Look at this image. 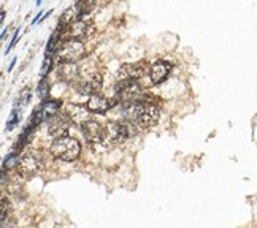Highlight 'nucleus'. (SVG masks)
I'll use <instances>...</instances> for the list:
<instances>
[{"label":"nucleus","mask_w":257,"mask_h":228,"mask_svg":"<svg viewBox=\"0 0 257 228\" xmlns=\"http://www.w3.org/2000/svg\"><path fill=\"white\" fill-rule=\"evenodd\" d=\"M125 108L131 121L140 128H150L159 121V108L151 102L143 100V98L135 103L125 105Z\"/></svg>","instance_id":"obj_1"},{"label":"nucleus","mask_w":257,"mask_h":228,"mask_svg":"<svg viewBox=\"0 0 257 228\" xmlns=\"http://www.w3.org/2000/svg\"><path fill=\"white\" fill-rule=\"evenodd\" d=\"M51 154L59 158V160H64V162H73L78 158L81 152V146L78 143L75 138L72 136H59L54 138V141L51 144Z\"/></svg>","instance_id":"obj_2"},{"label":"nucleus","mask_w":257,"mask_h":228,"mask_svg":"<svg viewBox=\"0 0 257 228\" xmlns=\"http://www.w3.org/2000/svg\"><path fill=\"white\" fill-rule=\"evenodd\" d=\"M84 57V45L81 40L70 38L57 49V61L64 64H76Z\"/></svg>","instance_id":"obj_3"},{"label":"nucleus","mask_w":257,"mask_h":228,"mask_svg":"<svg viewBox=\"0 0 257 228\" xmlns=\"http://www.w3.org/2000/svg\"><path fill=\"white\" fill-rule=\"evenodd\" d=\"M116 94L117 98L124 103V105H131L138 100H142V87L135 81H117L116 86Z\"/></svg>","instance_id":"obj_4"},{"label":"nucleus","mask_w":257,"mask_h":228,"mask_svg":"<svg viewBox=\"0 0 257 228\" xmlns=\"http://www.w3.org/2000/svg\"><path fill=\"white\" fill-rule=\"evenodd\" d=\"M128 127L122 122H108L105 127V141L111 146L124 144L128 140Z\"/></svg>","instance_id":"obj_5"},{"label":"nucleus","mask_w":257,"mask_h":228,"mask_svg":"<svg viewBox=\"0 0 257 228\" xmlns=\"http://www.w3.org/2000/svg\"><path fill=\"white\" fill-rule=\"evenodd\" d=\"M42 160L37 154H26L18 160V171L26 179H31L40 171Z\"/></svg>","instance_id":"obj_6"},{"label":"nucleus","mask_w":257,"mask_h":228,"mask_svg":"<svg viewBox=\"0 0 257 228\" xmlns=\"http://www.w3.org/2000/svg\"><path fill=\"white\" fill-rule=\"evenodd\" d=\"M100 87H102V75L94 72L89 76L80 79V83H76V92L81 95H94Z\"/></svg>","instance_id":"obj_7"},{"label":"nucleus","mask_w":257,"mask_h":228,"mask_svg":"<svg viewBox=\"0 0 257 228\" xmlns=\"http://www.w3.org/2000/svg\"><path fill=\"white\" fill-rule=\"evenodd\" d=\"M146 72V67L143 65V62L138 64H125L122 67H119V70L116 73L117 81H135V79L142 78Z\"/></svg>","instance_id":"obj_8"},{"label":"nucleus","mask_w":257,"mask_h":228,"mask_svg":"<svg viewBox=\"0 0 257 228\" xmlns=\"http://www.w3.org/2000/svg\"><path fill=\"white\" fill-rule=\"evenodd\" d=\"M81 130H83V135L87 140V143H102L105 140V127H102L97 121H86L83 125H81Z\"/></svg>","instance_id":"obj_9"},{"label":"nucleus","mask_w":257,"mask_h":228,"mask_svg":"<svg viewBox=\"0 0 257 228\" xmlns=\"http://www.w3.org/2000/svg\"><path fill=\"white\" fill-rule=\"evenodd\" d=\"M68 121L70 119L65 116H59V113L56 116L51 117V121L48 124V132L51 136L59 138V136H65L67 130H68Z\"/></svg>","instance_id":"obj_10"},{"label":"nucleus","mask_w":257,"mask_h":228,"mask_svg":"<svg viewBox=\"0 0 257 228\" xmlns=\"http://www.w3.org/2000/svg\"><path fill=\"white\" fill-rule=\"evenodd\" d=\"M172 70V65L165 61H157L151 65V70H150V79L153 84H161L162 81H165L167 76H169Z\"/></svg>","instance_id":"obj_11"},{"label":"nucleus","mask_w":257,"mask_h":228,"mask_svg":"<svg viewBox=\"0 0 257 228\" xmlns=\"http://www.w3.org/2000/svg\"><path fill=\"white\" fill-rule=\"evenodd\" d=\"M89 108L86 106H80V105H68L67 110H65V114L67 117L70 119V122L73 124H78V125H83L86 121H89Z\"/></svg>","instance_id":"obj_12"},{"label":"nucleus","mask_w":257,"mask_h":228,"mask_svg":"<svg viewBox=\"0 0 257 228\" xmlns=\"http://www.w3.org/2000/svg\"><path fill=\"white\" fill-rule=\"evenodd\" d=\"M89 108V111L91 113H98V114H102V113H106L108 110L111 108V102L108 100L106 97L100 95V94H94L89 97V102L86 105Z\"/></svg>","instance_id":"obj_13"},{"label":"nucleus","mask_w":257,"mask_h":228,"mask_svg":"<svg viewBox=\"0 0 257 228\" xmlns=\"http://www.w3.org/2000/svg\"><path fill=\"white\" fill-rule=\"evenodd\" d=\"M89 29H91V23H86L83 19H76V21H73L67 27V35L68 38L73 40H83L84 37H87Z\"/></svg>","instance_id":"obj_14"},{"label":"nucleus","mask_w":257,"mask_h":228,"mask_svg":"<svg viewBox=\"0 0 257 228\" xmlns=\"http://www.w3.org/2000/svg\"><path fill=\"white\" fill-rule=\"evenodd\" d=\"M57 75L61 76V79H65V81H73L78 76H80V70H78L76 64H61L59 65V70Z\"/></svg>","instance_id":"obj_15"},{"label":"nucleus","mask_w":257,"mask_h":228,"mask_svg":"<svg viewBox=\"0 0 257 228\" xmlns=\"http://www.w3.org/2000/svg\"><path fill=\"white\" fill-rule=\"evenodd\" d=\"M59 108H61V102H57V100H48V102H43L40 106H38V110L42 111L43 119H45V117H53V116H56L57 111H59Z\"/></svg>","instance_id":"obj_16"},{"label":"nucleus","mask_w":257,"mask_h":228,"mask_svg":"<svg viewBox=\"0 0 257 228\" xmlns=\"http://www.w3.org/2000/svg\"><path fill=\"white\" fill-rule=\"evenodd\" d=\"M95 4L97 0H80L76 5V12H78V16H86L92 12L95 8Z\"/></svg>","instance_id":"obj_17"},{"label":"nucleus","mask_w":257,"mask_h":228,"mask_svg":"<svg viewBox=\"0 0 257 228\" xmlns=\"http://www.w3.org/2000/svg\"><path fill=\"white\" fill-rule=\"evenodd\" d=\"M76 16H78V12L76 10H72V8H68L67 12L62 15L61 18V21H59V26H61L62 29H67L68 26H70L73 21H76Z\"/></svg>","instance_id":"obj_18"},{"label":"nucleus","mask_w":257,"mask_h":228,"mask_svg":"<svg viewBox=\"0 0 257 228\" xmlns=\"http://www.w3.org/2000/svg\"><path fill=\"white\" fill-rule=\"evenodd\" d=\"M62 32H64V29L57 27V31L51 35V38H49V42H48V46H46L48 53H53V51H57L59 49V38H61Z\"/></svg>","instance_id":"obj_19"},{"label":"nucleus","mask_w":257,"mask_h":228,"mask_svg":"<svg viewBox=\"0 0 257 228\" xmlns=\"http://www.w3.org/2000/svg\"><path fill=\"white\" fill-rule=\"evenodd\" d=\"M38 97L40 98H45V95L48 94V83H46V78H43L40 81V86H38Z\"/></svg>","instance_id":"obj_20"},{"label":"nucleus","mask_w":257,"mask_h":228,"mask_svg":"<svg viewBox=\"0 0 257 228\" xmlns=\"http://www.w3.org/2000/svg\"><path fill=\"white\" fill-rule=\"evenodd\" d=\"M0 207H2V215H0V217H2V222H4L8 217V214H10V201L7 200V198H4V200H2Z\"/></svg>","instance_id":"obj_21"},{"label":"nucleus","mask_w":257,"mask_h":228,"mask_svg":"<svg viewBox=\"0 0 257 228\" xmlns=\"http://www.w3.org/2000/svg\"><path fill=\"white\" fill-rule=\"evenodd\" d=\"M51 70V59H45V62H43V67H42V72H40V76H42V79L43 78H46V73Z\"/></svg>","instance_id":"obj_22"},{"label":"nucleus","mask_w":257,"mask_h":228,"mask_svg":"<svg viewBox=\"0 0 257 228\" xmlns=\"http://www.w3.org/2000/svg\"><path fill=\"white\" fill-rule=\"evenodd\" d=\"M29 98H31V87H26L23 91V94H21V97H19V102H21L23 105H27Z\"/></svg>","instance_id":"obj_23"},{"label":"nucleus","mask_w":257,"mask_h":228,"mask_svg":"<svg viewBox=\"0 0 257 228\" xmlns=\"http://www.w3.org/2000/svg\"><path fill=\"white\" fill-rule=\"evenodd\" d=\"M18 35H19V32L16 31V32H15V37H13V42H12V45L8 46V49H12V48H13V46L16 45V42H18Z\"/></svg>","instance_id":"obj_24"},{"label":"nucleus","mask_w":257,"mask_h":228,"mask_svg":"<svg viewBox=\"0 0 257 228\" xmlns=\"http://www.w3.org/2000/svg\"><path fill=\"white\" fill-rule=\"evenodd\" d=\"M42 2V0H37V4H40Z\"/></svg>","instance_id":"obj_25"}]
</instances>
